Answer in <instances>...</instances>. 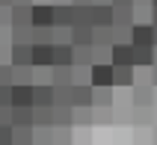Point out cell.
Listing matches in <instances>:
<instances>
[{"label":"cell","mask_w":157,"mask_h":145,"mask_svg":"<svg viewBox=\"0 0 157 145\" xmlns=\"http://www.w3.org/2000/svg\"><path fill=\"white\" fill-rule=\"evenodd\" d=\"M33 86H51V68H33Z\"/></svg>","instance_id":"obj_29"},{"label":"cell","mask_w":157,"mask_h":145,"mask_svg":"<svg viewBox=\"0 0 157 145\" xmlns=\"http://www.w3.org/2000/svg\"><path fill=\"white\" fill-rule=\"evenodd\" d=\"M89 86L92 89H113V65H92L89 68Z\"/></svg>","instance_id":"obj_3"},{"label":"cell","mask_w":157,"mask_h":145,"mask_svg":"<svg viewBox=\"0 0 157 145\" xmlns=\"http://www.w3.org/2000/svg\"><path fill=\"white\" fill-rule=\"evenodd\" d=\"M9 15H12V6L9 3H0V24H9Z\"/></svg>","instance_id":"obj_34"},{"label":"cell","mask_w":157,"mask_h":145,"mask_svg":"<svg viewBox=\"0 0 157 145\" xmlns=\"http://www.w3.org/2000/svg\"><path fill=\"white\" fill-rule=\"evenodd\" d=\"M110 65L133 68V44H113L110 48Z\"/></svg>","instance_id":"obj_4"},{"label":"cell","mask_w":157,"mask_h":145,"mask_svg":"<svg viewBox=\"0 0 157 145\" xmlns=\"http://www.w3.org/2000/svg\"><path fill=\"white\" fill-rule=\"evenodd\" d=\"M53 107H71V86H53Z\"/></svg>","instance_id":"obj_22"},{"label":"cell","mask_w":157,"mask_h":145,"mask_svg":"<svg viewBox=\"0 0 157 145\" xmlns=\"http://www.w3.org/2000/svg\"><path fill=\"white\" fill-rule=\"evenodd\" d=\"M74 6H53V30H71Z\"/></svg>","instance_id":"obj_9"},{"label":"cell","mask_w":157,"mask_h":145,"mask_svg":"<svg viewBox=\"0 0 157 145\" xmlns=\"http://www.w3.org/2000/svg\"><path fill=\"white\" fill-rule=\"evenodd\" d=\"M33 107H53V86H33Z\"/></svg>","instance_id":"obj_15"},{"label":"cell","mask_w":157,"mask_h":145,"mask_svg":"<svg viewBox=\"0 0 157 145\" xmlns=\"http://www.w3.org/2000/svg\"><path fill=\"white\" fill-rule=\"evenodd\" d=\"M74 65L92 68V48H74Z\"/></svg>","instance_id":"obj_25"},{"label":"cell","mask_w":157,"mask_h":145,"mask_svg":"<svg viewBox=\"0 0 157 145\" xmlns=\"http://www.w3.org/2000/svg\"><path fill=\"white\" fill-rule=\"evenodd\" d=\"M151 139H154V142H157V124H154V136H151Z\"/></svg>","instance_id":"obj_36"},{"label":"cell","mask_w":157,"mask_h":145,"mask_svg":"<svg viewBox=\"0 0 157 145\" xmlns=\"http://www.w3.org/2000/svg\"><path fill=\"white\" fill-rule=\"evenodd\" d=\"M33 44H53V27L51 30H33Z\"/></svg>","instance_id":"obj_28"},{"label":"cell","mask_w":157,"mask_h":145,"mask_svg":"<svg viewBox=\"0 0 157 145\" xmlns=\"http://www.w3.org/2000/svg\"><path fill=\"white\" fill-rule=\"evenodd\" d=\"M53 44H33V68H51Z\"/></svg>","instance_id":"obj_10"},{"label":"cell","mask_w":157,"mask_h":145,"mask_svg":"<svg viewBox=\"0 0 157 145\" xmlns=\"http://www.w3.org/2000/svg\"><path fill=\"white\" fill-rule=\"evenodd\" d=\"M71 107H92V86H71Z\"/></svg>","instance_id":"obj_14"},{"label":"cell","mask_w":157,"mask_h":145,"mask_svg":"<svg viewBox=\"0 0 157 145\" xmlns=\"http://www.w3.org/2000/svg\"><path fill=\"white\" fill-rule=\"evenodd\" d=\"M131 44L133 48H154V30H151V24H133L131 27Z\"/></svg>","instance_id":"obj_5"},{"label":"cell","mask_w":157,"mask_h":145,"mask_svg":"<svg viewBox=\"0 0 157 145\" xmlns=\"http://www.w3.org/2000/svg\"><path fill=\"white\" fill-rule=\"evenodd\" d=\"M9 53H12L9 56V65H18V68H27L30 65L33 68V48L30 44H12Z\"/></svg>","instance_id":"obj_8"},{"label":"cell","mask_w":157,"mask_h":145,"mask_svg":"<svg viewBox=\"0 0 157 145\" xmlns=\"http://www.w3.org/2000/svg\"><path fill=\"white\" fill-rule=\"evenodd\" d=\"M9 101H12V107H33V86H12Z\"/></svg>","instance_id":"obj_11"},{"label":"cell","mask_w":157,"mask_h":145,"mask_svg":"<svg viewBox=\"0 0 157 145\" xmlns=\"http://www.w3.org/2000/svg\"><path fill=\"white\" fill-rule=\"evenodd\" d=\"M113 107V89H92V110H110Z\"/></svg>","instance_id":"obj_17"},{"label":"cell","mask_w":157,"mask_h":145,"mask_svg":"<svg viewBox=\"0 0 157 145\" xmlns=\"http://www.w3.org/2000/svg\"><path fill=\"white\" fill-rule=\"evenodd\" d=\"M71 48H92V27H71Z\"/></svg>","instance_id":"obj_13"},{"label":"cell","mask_w":157,"mask_h":145,"mask_svg":"<svg viewBox=\"0 0 157 145\" xmlns=\"http://www.w3.org/2000/svg\"><path fill=\"white\" fill-rule=\"evenodd\" d=\"M12 44H30L33 48V27L30 30H12Z\"/></svg>","instance_id":"obj_27"},{"label":"cell","mask_w":157,"mask_h":145,"mask_svg":"<svg viewBox=\"0 0 157 145\" xmlns=\"http://www.w3.org/2000/svg\"><path fill=\"white\" fill-rule=\"evenodd\" d=\"M116 86H133V68H119V65H113V89Z\"/></svg>","instance_id":"obj_21"},{"label":"cell","mask_w":157,"mask_h":145,"mask_svg":"<svg viewBox=\"0 0 157 145\" xmlns=\"http://www.w3.org/2000/svg\"><path fill=\"white\" fill-rule=\"evenodd\" d=\"M51 86H74L71 83V68H51Z\"/></svg>","instance_id":"obj_23"},{"label":"cell","mask_w":157,"mask_h":145,"mask_svg":"<svg viewBox=\"0 0 157 145\" xmlns=\"http://www.w3.org/2000/svg\"><path fill=\"white\" fill-rule=\"evenodd\" d=\"M113 9V27L116 30H131L133 27V3H110Z\"/></svg>","instance_id":"obj_1"},{"label":"cell","mask_w":157,"mask_h":145,"mask_svg":"<svg viewBox=\"0 0 157 145\" xmlns=\"http://www.w3.org/2000/svg\"><path fill=\"white\" fill-rule=\"evenodd\" d=\"M9 89H12V86H0V107H12V101H9Z\"/></svg>","instance_id":"obj_33"},{"label":"cell","mask_w":157,"mask_h":145,"mask_svg":"<svg viewBox=\"0 0 157 145\" xmlns=\"http://www.w3.org/2000/svg\"><path fill=\"white\" fill-rule=\"evenodd\" d=\"M12 86H33V68H18L12 65Z\"/></svg>","instance_id":"obj_20"},{"label":"cell","mask_w":157,"mask_h":145,"mask_svg":"<svg viewBox=\"0 0 157 145\" xmlns=\"http://www.w3.org/2000/svg\"><path fill=\"white\" fill-rule=\"evenodd\" d=\"M12 145H33V128H12Z\"/></svg>","instance_id":"obj_24"},{"label":"cell","mask_w":157,"mask_h":145,"mask_svg":"<svg viewBox=\"0 0 157 145\" xmlns=\"http://www.w3.org/2000/svg\"><path fill=\"white\" fill-rule=\"evenodd\" d=\"M131 89H133V107H151V98H154L151 86H131Z\"/></svg>","instance_id":"obj_19"},{"label":"cell","mask_w":157,"mask_h":145,"mask_svg":"<svg viewBox=\"0 0 157 145\" xmlns=\"http://www.w3.org/2000/svg\"><path fill=\"white\" fill-rule=\"evenodd\" d=\"M89 27H92V30L113 27V9L107 6V3H95V6H89Z\"/></svg>","instance_id":"obj_2"},{"label":"cell","mask_w":157,"mask_h":145,"mask_svg":"<svg viewBox=\"0 0 157 145\" xmlns=\"http://www.w3.org/2000/svg\"><path fill=\"white\" fill-rule=\"evenodd\" d=\"M53 44H71V30H53Z\"/></svg>","instance_id":"obj_31"},{"label":"cell","mask_w":157,"mask_h":145,"mask_svg":"<svg viewBox=\"0 0 157 145\" xmlns=\"http://www.w3.org/2000/svg\"><path fill=\"white\" fill-rule=\"evenodd\" d=\"M30 12H33L30 3H15L12 15H9V27L12 30H30Z\"/></svg>","instance_id":"obj_7"},{"label":"cell","mask_w":157,"mask_h":145,"mask_svg":"<svg viewBox=\"0 0 157 145\" xmlns=\"http://www.w3.org/2000/svg\"><path fill=\"white\" fill-rule=\"evenodd\" d=\"M71 113H74V107H53V128H62L68 130L74 121H71Z\"/></svg>","instance_id":"obj_18"},{"label":"cell","mask_w":157,"mask_h":145,"mask_svg":"<svg viewBox=\"0 0 157 145\" xmlns=\"http://www.w3.org/2000/svg\"><path fill=\"white\" fill-rule=\"evenodd\" d=\"M30 27H33V30H51L53 27V6H33V12H30Z\"/></svg>","instance_id":"obj_6"},{"label":"cell","mask_w":157,"mask_h":145,"mask_svg":"<svg viewBox=\"0 0 157 145\" xmlns=\"http://www.w3.org/2000/svg\"><path fill=\"white\" fill-rule=\"evenodd\" d=\"M0 86H12V65L0 62Z\"/></svg>","instance_id":"obj_30"},{"label":"cell","mask_w":157,"mask_h":145,"mask_svg":"<svg viewBox=\"0 0 157 145\" xmlns=\"http://www.w3.org/2000/svg\"><path fill=\"white\" fill-rule=\"evenodd\" d=\"M33 128H53V107H33Z\"/></svg>","instance_id":"obj_16"},{"label":"cell","mask_w":157,"mask_h":145,"mask_svg":"<svg viewBox=\"0 0 157 145\" xmlns=\"http://www.w3.org/2000/svg\"><path fill=\"white\" fill-rule=\"evenodd\" d=\"M151 86H157V65H151Z\"/></svg>","instance_id":"obj_35"},{"label":"cell","mask_w":157,"mask_h":145,"mask_svg":"<svg viewBox=\"0 0 157 145\" xmlns=\"http://www.w3.org/2000/svg\"><path fill=\"white\" fill-rule=\"evenodd\" d=\"M12 128H33V107H12Z\"/></svg>","instance_id":"obj_12"},{"label":"cell","mask_w":157,"mask_h":145,"mask_svg":"<svg viewBox=\"0 0 157 145\" xmlns=\"http://www.w3.org/2000/svg\"><path fill=\"white\" fill-rule=\"evenodd\" d=\"M71 121L74 124H92V107H74V113H71Z\"/></svg>","instance_id":"obj_26"},{"label":"cell","mask_w":157,"mask_h":145,"mask_svg":"<svg viewBox=\"0 0 157 145\" xmlns=\"http://www.w3.org/2000/svg\"><path fill=\"white\" fill-rule=\"evenodd\" d=\"M0 145H12V128H9V124L0 128Z\"/></svg>","instance_id":"obj_32"}]
</instances>
